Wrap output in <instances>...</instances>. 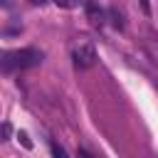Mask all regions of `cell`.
Instances as JSON below:
<instances>
[{
  "instance_id": "8992f818",
  "label": "cell",
  "mask_w": 158,
  "mask_h": 158,
  "mask_svg": "<svg viewBox=\"0 0 158 158\" xmlns=\"http://www.w3.org/2000/svg\"><path fill=\"white\" fill-rule=\"evenodd\" d=\"M54 2H57V5H62V7H74V5H77L74 0H54Z\"/></svg>"
},
{
  "instance_id": "5b68a950",
  "label": "cell",
  "mask_w": 158,
  "mask_h": 158,
  "mask_svg": "<svg viewBox=\"0 0 158 158\" xmlns=\"http://www.w3.org/2000/svg\"><path fill=\"white\" fill-rule=\"evenodd\" d=\"M52 153H54V156H62V158L67 156V151H64L62 146H57V143H52Z\"/></svg>"
},
{
  "instance_id": "7a4b0ae2",
  "label": "cell",
  "mask_w": 158,
  "mask_h": 158,
  "mask_svg": "<svg viewBox=\"0 0 158 158\" xmlns=\"http://www.w3.org/2000/svg\"><path fill=\"white\" fill-rule=\"evenodd\" d=\"M74 67L77 69H89V67H94V62H96V49H94V44H89V42H81L77 49H74Z\"/></svg>"
},
{
  "instance_id": "52a82bcc",
  "label": "cell",
  "mask_w": 158,
  "mask_h": 158,
  "mask_svg": "<svg viewBox=\"0 0 158 158\" xmlns=\"http://www.w3.org/2000/svg\"><path fill=\"white\" fill-rule=\"evenodd\" d=\"M138 2H141V10H143L146 15H151V2H148V0H138Z\"/></svg>"
},
{
  "instance_id": "277c9868",
  "label": "cell",
  "mask_w": 158,
  "mask_h": 158,
  "mask_svg": "<svg viewBox=\"0 0 158 158\" xmlns=\"http://www.w3.org/2000/svg\"><path fill=\"white\" fill-rule=\"evenodd\" d=\"M109 17H111V22H114V27H118V30L123 27V22H121V15H118L116 10H109Z\"/></svg>"
},
{
  "instance_id": "ba28073f",
  "label": "cell",
  "mask_w": 158,
  "mask_h": 158,
  "mask_svg": "<svg viewBox=\"0 0 158 158\" xmlns=\"http://www.w3.org/2000/svg\"><path fill=\"white\" fill-rule=\"evenodd\" d=\"M20 138H22V143H25V146H27V148H30V146H32V143H30V138H27V133H25V131H20Z\"/></svg>"
},
{
  "instance_id": "3957f363",
  "label": "cell",
  "mask_w": 158,
  "mask_h": 158,
  "mask_svg": "<svg viewBox=\"0 0 158 158\" xmlns=\"http://www.w3.org/2000/svg\"><path fill=\"white\" fill-rule=\"evenodd\" d=\"M84 5H86V17H89V22H91L94 27H104V22H106V12H104L94 0H86Z\"/></svg>"
},
{
  "instance_id": "9c48e42d",
  "label": "cell",
  "mask_w": 158,
  "mask_h": 158,
  "mask_svg": "<svg viewBox=\"0 0 158 158\" xmlns=\"http://www.w3.org/2000/svg\"><path fill=\"white\" fill-rule=\"evenodd\" d=\"M27 2H32V5H44L47 0H27Z\"/></svg>"
},
{
  "instance_id": "6da1fadb",
  "label": "cell",
  "mask_w": 158,
  "mask_h": 158,
  "mask_svg": "<svg viewBox=\"0 0 158 158\" xmlns=\"http://www.w3.org/2000/svg\"><path fill=\"white\" fill-rule=\"evenodd\" d=\"M42 62V52L35 49V47H22V49H10L2 54L0 59V67L5 74H12V72H20V69H30V67H37Z\"/></svg>"
}]
</instances>
